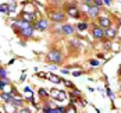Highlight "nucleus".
Segmentation results:
<instances>
[{
	"mask_svg": "<svg viewBox=\"0 0 121 113\" xmlns=\"http://www.w3.org/2000/svg\"><path fill=\"white\" fill-rule=\"evenodd\" d=\"M48 60L50 63H54V64H60L63 62V54L59 49H52L50 52L48 53Z\"/></svg>",
	"mask_w": 121,
	"mask_h": 113,
	"instance_id": "f257e3e1",
	"label": "nucleus"
},
{
	"mask_svg": "<svg viewBox=\"0 0 121 113\" xmlns=\"http://www.w3.org/2000/svg\"><path fill=\"white\" fill-rule=\"evenodd\" d=\"M20 20L26 23H35L36 21V11H22L20 14Z\"/></svg>",
	"mask_w": 121,
	"mask_h": 113,
	"instance_id": "f03ea898",
	"label": "nucleus"
},
{
	"mask_svg": "<svg viewBox=\"0 0 121 113\" xmlns=\"http://www.w3.org/2000/svg\"><path fill=\"white\" fill-rule=\"evenodd\" d=\"M49 18H50L53 23H63V21L65 20V13L60 11V10L52 11V13H49Z\"/></svg>",
	"mask_w": 121,
	"mask_h": 113,
	"instance_id": "7ed1b4c3",
	"label": "nucleus"
},
{
	"mask_svg": "<svg viewBox=\"0 0 121 113\" xmlns=\"http://www.w3.org/2000/svg\"><path fill=\"white\" fill-rule=\"evenodd\" d=\"M49 27H50V24H49V20H45V18H40V20H38V21H35V25H34V28L35 29H38V31H46V29H49Z\"/></svg>",
	"mask_w": 121,
	"mask_h": 113,
	"instance_id": "20e7f679",
	"label": "nucleus"
},
{
	"mask_svg": "<svg viewBox=\"0 0 121 113\" xmlns=\"http://www.w3.org/2000/svg\"><path fill=\"white\" fill-rule=\"evenodd\" d=\"M92 36L95 38V39H104V29L103 28H100L99 25H93V28H92Z\"/></svg>",
	"mask_w": 121,
	"mask_h": 113,
	"instance_id": "39448f33",
	"label": "nucleus"
},
{
	"mask_svg": "<svg viewBox=\"0 0 121 113\" xmlns=\"http://www.w3.org/2000/svg\"><path fill=\"white\" fill-rule=\"evenodd\" d=\"M99 11H100V9L96 7V6H93V4L86 7V15L91 17V18H97L99 17Z\"/></svg>",
	"mask_w": 121,
	"mask_h": 113,
	"instance_id": "423d86ee",
	"label": "nucleus"
},
{
	"mask_svg": "<svg viewBox=\"0 0 121 113\" xmlns=\"http://www.w3.org/2000/svg\"><path fill=\"white\" fill-rule=\"evenodd\" d=\"M97 24L100 28H103V29H107L109 27H111V20H110L109 17H97Z\"/></svg>",
	"mask_w": 121,
	"mask_h": 113,
	"instance_id": "0eeeda50",
	"label": "nucleus"
},
{
	"mask_svg": "<svg viewBox=\"0 0 121 113\" xmlns=\"http://www.w3.org/2000/svg\"><path fill=\"white\" fill-rule=\"evenodd\" d=\"M65 11H67V14H68L70 17H74V18H79V15H81V14H79L81 11H79V9H78L77 6H68Z\"/></svg>",
	"mask_w": 121,
	"mask_h": 113,
	"instance_id": "6e6552de",
	"label": "nucleus"
},
{
	"mask_svg": "<svg viewBox=\"0 0 121 113\" xmlns=\"http://www.w3.org/2000/svg\"><path fill=\"white\" fill-rule=\"evenodd\" d=\"M117 36V28L116 27H109L107 29H104V38H107V39H114V38Z\"/></svg>",
	"mask_w": 121,
	"mask_h": 113,
	"instance_id": "1a4fd4ad",
	"label": "nucleus"
},
{
	"mask_svg": "<svg viewBox=\"0 0 121 113\" xmlns=\"http://www.w3.org/2000/svg\"><path fill=\"white\" fill-rule=\"evenodd\" d=\"M34 31H35V28H34L32 25H29L28 28H25V29H22V31L20 32V35L22 38H25V39H29V38L34 36Z\"/></svg>",
	"mask_w": 121,
	"mask_h": 113,
	"instance_id": "9d476101",
	"label": "nucleus"
},
{
	"mask_svg": "<svg viewBox=\"0 0 121 113\" xmlns=\"http://www.w3.org/2000/svg\"><path fill=\"white\" fill-rule=\"evenodd\" d=\"M50 95L53 96V98H56V100H64L65 99V92L64 91H61V89H53L52 92H50Z\"/></svg>",
	"mask_w": 121,
	"mask_h": 113,
	"instance_id": "9b49d317",
	"label": "nucleus"
},
{
	"mask_svg": "<svg viewBox=\"0 0 121 113\" xmlns=\"http://www.w3.org/2000/svg\"><path fill=\"white\" fill-rule=\"evenodd\" d=\"M61 32H63L64 35H73L74 32H75V28L70 24H64L61 27Z\"/></svg>",
	"mask_w": 121,
	"mask_h": 113,
	"instance_id": "f8f14e48",
	"label": "nucleus"
},
{
	"mask_svg": "<svg viewBox=\"0 0 121 113\" xmlns=\"http://www.w3.org/2000/svg\"><path fill=\"white\" fill-rule=\"evenodd\" d=\"M74 28H75L77 31H85V29H88V28H89V24H88L86 21H82V23H78Z\"/></svg>",
	"mask_w": 121,
	"mask_h": 113,
	"instance_id": "ddd939ff",
	"label": "nucleus"
},
{
	"mask_svg": "<svg viewBox=\"0 0 121 113\" xmlns=\"http://www.w3.org/2000/svg\"><path fill=\"white\" fill-rule=\"evenodd\" d=\"M4 113H15V106L13 103H4Z\"/></svg>",
	"mask_w": 121,
	"mask_h": 113,
	"instance_id": "4468645a",
	"label": "nucleus"
},
{
	"mask_svg": "<svg viewBox=\"0 0 121 113\" xmlns=\"http://www.w3.org/2000/svg\"><path fill=\"white\" fill-rule=\"evenodd\" d=\"M11 103L15 108H24V99H21V98H14Z\"/></svg>",
	"mask_w": 121,
	"mask_h": 113,
	"instance_id": "2eb2a0df",
	"label": "nucleus"
},
{
	"mask_svg": "<svg viewBox=\"0 0 121 113\" xmlns=\"http://www.w3.org/2000/svg\"><path fill=\"white\" fill-rule=\"evenodd\" d=\"M46 77H49V78H50V81H52V82H56V84H59V82H61V78H60V77H57V75L46 74Z\"/></svg>",
	"mask_w": 121,
	"mask_h": 113,
	"instance_id": "dca6fc26",
	"label": "nucleus"
},
{
	"mask_svg": "<svg viewBox=\"0 0 121 113\" xmlns=\"http://www.w3.org/2000/svg\"><path fill=\"white\" fill-rule=\"evenodd\" d=\"M7 6H9V11H7V14H13V13H15V1H10Z\"/></svg>",
	"mask_w": 121,
	"mask_h": 113,
	"instance_id": "f3484780",
	"label": "nucleus"
},
{
	"mask_svg": "<svg viewBox=\"0 0 121 113\" xmlns=\"http://www.w3.org/2000/svg\"><path fill=\"white\" fill-rule=\"evenodd\" d=\"M0 78L1 80H7V70L4 67H0Z\"/></svg>",
	"mask_w": 121,
	"mask_h": 113,
	"instance_id": "a211bd4d",
	"label": "nucleus"
},
{
	"mask_svg": "<svg viewBox=\"0 0 121 113\" xmlns=\"http://www.w3.org/2000/svg\"><path fill=\"white\" fill-rule=\"evenodd\" d=\"M39 95H40L42 98H48L50 94L48 92V89H45V88H40V89H39Z\"/></svg>",
	"mask_w": 121,
	"mask_h": 113,
	"instance_id": "6ab92c4d",
	"label": "nucleus"
},
{
	"mask_svg": "<svg viewBox=\"0 0 121 113\" xmlns=\"http://www.w3.org/2000/svg\"><path fill=\"white\" fill-rule=\"evenodd\" d=\"M65 113H77V108H75L73 103H71V105L65 109Z\"/></svg>",
	"mask_w": 121,
	"mask_h": 113,
	"instance_id": "aec40b11",
	"label": "nucleus"
},
{
	"mask_svg": "<svg viewBox=\"0 0 121 113\" xmlns=\"http://www.w3.org/2000/svg\"><path fill=\"white\" fill-rule=\"evenodd\" d=\"M7 11H9V6L7 4H0V13L7 14Z\"/></svg>",
	"mask_w": 121,
	"mask_h": 113,
	"instance_id": "412c9836",
	"label": "nucleus"
},
{
	"mask_svg": "<svg viewBox=\"0 0 121 113\" xmlns=\"http://www.w3.org/2000/svg\"><path fill=\"white\" fill-rule=\"evenodd\" d=\"M106 91H107V96H109V98H111V99H114V92H113V91L109 88V85H106Z\"/></svg>",
	"mask_w": 121,
	"mask_h": 113,
	"instance_id": "4be33fe9",
	"label": "nucleus"
},
{
	"mask_svg": "<svg viewBox=\"0 0 121 113\" xmlns=\"http://www.w3.org/2000/svg\"><path fill=\"white\" fill-rule=\"evenodd\" d=\"M7 84H9V82H7L6 80H1V78H0V91H4V88H6Z\"/></svg>",
	"mask_w": 121,
	"mask_h": 113,
	"instance_id": "5701e85b",
	"label": "nucleus"
},
{
	"mask_svg": "<svg viewBox=\"0 0 121 113\" xmlns=\"http://www.w3.org/2000/svg\"><path fill=\"white\" fill-rule=\"evenodd\" d=\"M93 6H96V7H102V6H103V0H93Z\"/></svg>",
	"mask_w": 121,
	"mask_h": 113,
	"instance_id": "b1692460",
	"label": "nucleus"
},
{
	"mask_svg": "<svg viewBox=\"0 0 121 113\" xmlns=\"http://www.w3.org/2000/svg\"><path fill=\"white\" fill-rule=\"evenodd\" d=\"M71 45H74L75 48H79V46H81V42L77 41V39H74V41H71Z\"/></svg>",
	"mask_w": 121,
	"mask_h": 113,
	"instance_id": "393cba45",
	"label": "nucleus"
},
{
	"mask_svg": "<svg viewBox=\"0 0 121 113\" xmlns=\"http://www.w3.org/2000/svg\"><path fill=\"white\" fill-rule=\"evenodd\" d=\"M18 113H31V110L26 109V108H20V112Z\"/></svg>",
	"mask_w": 121,
	"mask_h": 113,
	"instance_id": "a878e982",
	"label": "nucleus"
},
{
	"mask_svg": "<svg viewBox=\"0 0 121 113\" xmlns=\"http://www.w3.org/2000/svg\"><path fill=\"white\" fill-rule=\"evenodd\" d=\"M63 82H64V85H65V87H70V88H73V87H74L73 82H70V81H67V80H64Z\"/></svg>",
	"mask_w": 121,
	"mask_h": 113,
	"instance_id": "bb28decb",
	"label": "nucleus"
},
{
	"mask_svg": "<svg viewBox=\"0 0 121 113\" xmlns=\"http://www.w3.org/2000/svg\"><path fill=\"white\" fill-rule=\"evenodd\" d=\"M89 64H91V66H95V67H96V66H99V64H100V63L97 62V60H93V59H92V60H91V62H89Z\"/></svg>",
	"mask_w": 121,
	"mask_h": 113,
	"instance_id": "cd10ccee",
	"label": "nucleus"
},
{
	"mask_svg": "<svg viewBox=\"0 0 121 113\" xmlns=\"http://www.w3.org/2000/svg\"><path fill=\"white\" fill-rule=\"evenodd\" d=\"M79 95H81V92L78 89H74V92L71 94V96H79Z\"/></svg>",
	"mask_w": 121,
	"mask_h": 113,
	"instance_id": "c85d7f7f",
	"label": "nucleus"
},
{
	"mask_svg": "<svg viewBox=\"0 0 121 113\" xmlns=\"http://www.w3.org/2000/svg\"><path fill=\"white\" fill-rule=\"evenodd\" d=\"M103 4H106V6H111V0H103Z\"/></svg>",
	"mask_w": 121,
	"mask_h": 113,
	"instance_id": "c756f323",
	"label": "nucleus"
},
{
	"mask_svg": "<svg viewBox=\"0 0 121 113\" xmlns=\"http://www.w3.org/2000/svg\"><path fill=\"white\" fill-rule=\"evenodd\" d=\"M81 74H82L81 71H74V73H73V75H74V77H78V75H81Z\"/></svg>",
	"mask_w": 121,
	"mask_h": 113,
	"instance_id": "7c9ffc66",
	"label": "nucleus"
},
{
	"mask_svg": "<svg viewBox=\"0 0 121 113\" xmlns=\"http://www.w3.org/2000/svg\"><path fill=\"white\" fill-rule=\"evenodd\" d=\"M104 49H110V45H109V42H106V43H104Z\"/></svg>",
	"mask_w": 121,
	"mask_h": 113,
	"instance_id": "2f4dec72",
	"label": "nucleus"
},
{
	"mask_svg": "<svg viewBox=\"0 0 121 113\" xmlns=\"http://www.w3.org/2000/svg\"><path fill=\"white\" fill-rule=\"evenodd\" d=\"M61 73H63V74H68L70 71H68V70H61Z\"/></svg>",
	"mask_w": 121,
	"mask_h": 113,
	"instance_id": "473e14b6",
	"label": "nucleus"
},
{
	"mask_svg": "<svg viewBox=\"0 0 121 113\" xmlns=\"http://www.w3.org/2000/svg\"><path fill=\"white\" fill-rule=\"evenodd\" d=\"M118 73H120V74H121V66H120V70H118Z\"/></svg>",
	"mask_w": 121,
	"mask_h": 113,
	"instance_id": "72a5a7b5",
	"label": "nucleus"
},
{
	"mask_svg": "<svg viewBox=\"0 0 121 113\" xmlns=\"http://www.w3.org/2000/svg\"><path fill=\"white\" fill-rule=\"evenodd\" d=\"M118 23H120V27H121V18H120V20H118Z\"/></svg>",
	"mask_w": 121,
	"mask_h": 113,
	"instance_id": "f704fd0d",
	"label": "nucleus"
},
{
	"mask_svg": "<svg viewBox=\"0 0 121 113\" xmlns=\"http://www.w3.org/2000/svg\"><path fill=\"white\" fill-rule=\"evenodd\" d=\"M10 1H15V0H10Z\"/></svg>",
	"mask_w": 121,
	"mask_h": 113,
	"instance_id": "c9c22d12",
	"label": "nucleus"
},
{
	"mask_svg": "<svg viewBox=\"0 0 121 113\" xmlns=\"http://www.w3.org/2000/svg\"><path fill=\"white\" fill-rule=\"evenodd\" d=\"M42 113H43V112H42Z\"/></svg>",
	"mask_w": 121,
	"mask_h": 113,
	"instance_id": "e433bc0d",
	"label": "nucleus"
}]
</instances>
